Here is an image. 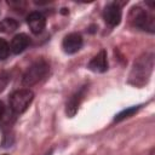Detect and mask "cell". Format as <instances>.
I'll use <instances>...</instances> for the list:
<instances>
[{"label": "cell", "mask_w": 155, "mask_h": 155, "mask_svg": "<svg viewBox=\"0 0 155 155\" xmlns=\"http://www.w3.org/2000/svg\"><path fill=\"white\" fill-rule=\"evenodd\" d=\"M138 109H139V105H137V107H130V108L122 110L121 113H119V114L115 116L114 121L117 122V121H121V120H124V119H126V117H130V116H132L134 113H137Z\"/></svg>", "instance_id": "7c38bea8"}, {"label": "cell", "mask_w": 155, "mask_h": 155, "mask_svg": "<svg viewBox=\"0 0 155 155\" xmlns=\"http://www.w3.org/2000/svg\"><path fill=\"white\" fill-rule=\"evenodd\" d=\"M130 22L143 30L154 31V17H151L147 11L140 7H133L130 12Z\"/></svg>", "instance_id": "277c9868"}, {"label": "cell", "mask_w": 155, "mask_h": 155, "mask_svg": "<svg viewBox=\"0 0 155 155\" xmlns=\"http://www.w3.org/2000/svg\"><path fill=\"white\" fill-rule=\"evenodd\" d=\"M4 114H5V105H4V103L0 101V120L2 119Z\"/></svg>", "instance_id": "5bb4252c"}, {"label": "cell", "mask_w": 155, "mask_h": 155, "mask_svg": "<svg viewBox=\"0 0 155 155\" xmlns=\"http://www.w3.org/2000/svg\"><path fill=\"white\" fill-rule=\"evenodd\" d=\"M153 70V54H144L138 58L137 62H134L133 69L131 71V82L142 86L147 82L150 73Z\"/></svg>", "instance_id": "6da1fadb"}, {"label": "cell", "mask_w": 155, "mask_h": 155, "mask_svg": "<svg viewBox=\"0 0 155 155\" xmlns=\"http://www.w3.org/2000/svg\"><path fill=\"white\" fill-rule=\"evenodd\" d=\"M85 91H86V87H82V88L78 90L69 98V101L67 102V108H65V113H67L68 116L71 117V116H74L76 114V111L79 109V105H80V103H81V101H82V98L85 96Z\"/></svg>", "instance_id": "9c48e42d"}, {"label": "cell", "mask_w": 155, "mask_h": 155, "mask_svg": "<svg viewBox=\"0 0 155 155\" xmlns=\"http://www.w3.org/2000/svg\"><path fill=\"white\" fill-rule=\"evenodd\" d=\"M103 18L105 23L109 24L110 27L117 25L121 21V7L115 2L107 5L103 12Z\"/></svg>", "instance_id": "5b68a950"}, {"label": "cell", "mask_w": 155, "mask_h": 155, "mask_svg": "<svg viewBox=\"0 0 155 155\" xmlns=\"http://www.w3.org/2000/svg\"><path fill=\"white\" fill-rule=\"evenodd\" d=\"M33 98H34V93L30 90L28 88L17 90L10 96V107L13 113L22 114L28 109V107L33 102Z\"/></svg>", "instance_id": "3957f363"}, {"label": "cell", "mask_w": 155, "mask_h": 155, "mask_svg": "<svg viewBox=\"0 0 155 155\" xmlns=\"http://www.w3.org/2000/svg\"><path fill=\"white\" fill-rule=\"evenodd\" d=\"M88 68L92 71L96 73H104L108 69V59H107V52L104 50H101L88 63Z\"/></svg>", "instance_id": "ba28073f"}, {"label": "cell", "mask_w": 155, "mask_h": 155, "mask_svg": "<svg viewBox=\"0 0 155 155\" xmlns=\"http://www.w3.org/2000/svg\"><path fill=\"white\" fill-rule=\"evenodd\" d=\"M62 46L67 53H75L82 46V36L78 33H70L63 39Z\"/></svg>", "instance_id": "52a82bcc"}, {"label": "cell", "mask_w": 155, "mask_h": 155, "mask_svg": "<svg viewBox=\"0 0 155 155\" xmlns=\"http://www.w3.org/2000/svg\"><path fill=\"white\" fill-rule=\"evenodd\" d=\"M29 42H30V40H29L28 35L21 33V34H17V35L13 36V39L11 41V45H10V48H11V51L13 53L18 54V53L23 52L28 47Z\"/></svg>", "instance_id": "30bf717a"}, {"label": "cell", "mask_w": 155, "mask_h": 155, "mask_svg": "<svg viewBox=\"0 0 155 155\" xmlns=\"http://www.w3.org/2000/svg\"><path fill=\"white\" fill-rule=\"evenodd\" d=\"M18 28V22L13 18H5L0 21V31L1 33H12Z\"/></svg>", "instance_id": "8fae6325"}, {"label": "cell", "mask_w": 155, "mask_h": 155, "mask_svg": "<svg viewBox=\"0 0 155 155\" xmlns=\"http://www.w3.org/2000/svg\"><path fill=\"white\" fill-rule=\"evenodd\" d=\"M27 23H28L31 33L40 34L45 29V27H46V18H45V16L41 12L34 11V12H30L28 15Z\"/></svg>", "instance_id": "8992f818"}, {"label": "cell", "mask_w": 155, "mask_h": 155, "mask_svg": "<svg viewBox=\"0 0 155 155\" xmlns=\"http://www.w3.org/2000/svg\"><path fill=\"white\" fill-rule=\"evenodd\" d=\"M48 63L44 59H39L35 63H33L23 74L22 84L25 87H30L35 84H38L40 80H42L47 73H48Z\"/></svg>", "instance_id": "7a4b0ae2"}, {"label": "cell", "mask_w": 155, "mask_h": 155, "mask_svg": "<svg viewBox=\"0 0 155 155\" xmlns=\"http://www.w3.org/2000/svg\"><path fill=\"white\" fill-rule=\"evenodd\" d=\"M10 51H11V48H10L8 42L5 39L0 38V59L1 61L6 59L8 57V54H10Z\"/></svg>", "instance_id": "4fadbf2b"}]
</instances>
